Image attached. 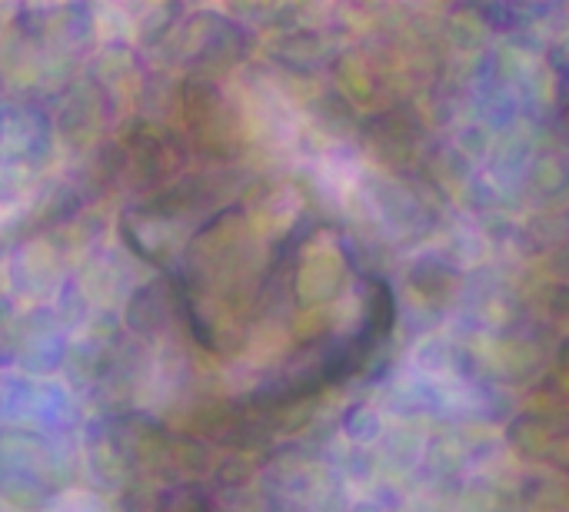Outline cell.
<instances>
[{"label":"cell","instance_id":"6da1fadb","mask_svg":"<svg viewBox=\"0 0 569 512\" xmlns=\"http://www.w3.org/2000/svg\"><path fill=\"white\" fill-rule=\"evenodd\" d=\"M527 187L557 203V200H567L569 197V157L560 150H540L530 167H527Z\"/></svg>","mask_w":569,"mask_h":512},{"label":"cell","instance_id":"7a4b0ae2","mask_svg":"<svg viewBox=\"0 0 569 512\" xmlns=\"http://www.w3.org/2000/svg\"><path fill=\"white\" fill-rule=\"evenodd\" d=\"M563 120H567V123H569V107H567V113H563Z\"/></svg>","mask_w":569,"mask_h":512},{"label":"cell","instance_id":"3957f363","mask_svg":"<svg viewBox=\"0 0 569 512\" xmlns=\"http://www.w3.org/2000/svg\"><path fill=\"white\" fill-rule=\"evenodd\" d=\"M567 147H569V140H567ZM567 157H569V153H567Z\"/></svg>","mask_w":569,"mask_h":512}]
</instances>
